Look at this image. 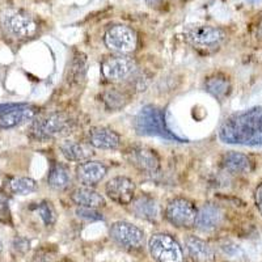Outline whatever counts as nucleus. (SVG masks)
<instances>
[{"label":"nucleus","instance_id":"nucleus-19","mask_svg":"<svg viewBox=\"0 0 262 262\" xmlns=\"http://www.w3.org/2000/svg\"><path fill=\"white\" fill-rule=\"evenodd\" d=\"M186 250L194 262H214L215 252L205 240L196 236H188L185 240Z\"/></svg>","mask_w":262,"mask_h":262},{"label":"nucleus","instance_id":"nucleus-1","mask_svg":"<svg viewBox=\"0 0 262 262\" xmlns=\"http://www.w3.org/2000/svg\"><path fill=\"white\" fill-rule=\"evenodd\" d=\"M219 139L226 144L245 147L262 146V106L229 116L219 127Z\"/></svg>","mask_w":262,"mask_h":262},{"label":"nucleus","instance_id":"nucleus-23","mask_svg":"<svg viewBox=\"0 0 262 262\" xmlns=\"http://www.w3.org/2000/svg\"><path fill=\"white\" fill-rule=\"evenodd\" d=\"M205 88L215 98L223 100L231 92V83H229L227 76L222 74H216L214 76L207 78V80L205 81Z\"/></svg>","mask_w":262,"mask_h":262},{"label":"nucleus","instance_id":"nucleus-31","mask_svg":"<svg viewBox=\"0 0 262 262\" xmlns=\"http://www.w3.org/2000/svg\"><path fill=\"white\" fill-rule=\"evenodd\" d=\"M25 102H8V104H0V114L8 113V112H12L15 109L24 106Z\"/></svg>","mask_w":262,"mask_h":262},{"label":"nucleus","instance_id":"nucleus-36","mask_svg":"<svg viewBox=\"0 0 262 262\" xmlns=\"http://www.w3.org/2000/svg\"><path fill=\"white\" fill-rule=\"evenodd\" d=\"M248 2H249V3H258V2H261V0H248Z\"/></svg>","mask_w":262,"mask_h":262},{"label":"nucleus","instance_id":"nucleus-37","mask_svg":"<svg viewBox=\"0 0 262 262\" xmlns=\"http://www.w3.org/2000/svg\"><path fill=\"white\" fill-rule=\"evenodd\" d=\"M2 249H3V245H2V242H0V252H2Z\"/></svg>","mask_w":262,"mask_h":262},{"label":"nucleus","instance_id":"nucleus-27","mask_svg":"<svg viewBox=\"0 0 262 262\" xmlns=\"http://www.w3.org/2000/svg\"><path fill=\"white\" fill-rule=\"evenodd\" d=\"M34 211L38 214L39 219L43 222V224L48 227L54 226L55 222H57V211L54 209L53 203L50 201H41L39 203H37V206L34 207Z\"/></svg>","mask_w":262,"mask_h":262},{"label":"nucleus","instance_id":"nucleus-4","mask_svg":"<svg viewBox=\"0 0 262 262\" xmlns=\"http://www.w3.org/2000/svg\"><path fill=\"white\" fill-rule=\"evenodd\" d=\"M184 34L189 45L202 51L216 50L226 39L224 30L211 25H191L185 29Z\"/></svg>","mask_w":262,"mask_h":262},{"label":"nucleus","instance_id":"nucleus-24","mask_svg":"<svg viewBox=\"0 0 262 262\" xmlns=\"http://www.w3.org/2000/svg\"><path fill=\"white\" fill-rule=\"evenodd\" d=\"M86 67H88V62L84 54L79 53L76 54L72 59L71 66H70L69 75H67V81L71 85H79L85 80L86 75Z\"/></svg>","mask_w":262,"mask_h":262},{"label":"nucleus","instance_id":"nucleus-8","mask_svg":"<svg viewBox=\"0 0 262 262\" xmlns=\"http://www.w3.org/2000/svg\"><path fill=\"white\" fill-rule=\"evenodd\" d=\"M104 42L109 50L126 55L137 49V34L126 25H114L106 30Z\"/></svg>","mask_w":262,"mask_h":262},{"label":"nucleus","instance_id":"nucleus-30","mask_svg":"<svg viewBox=\"0 0 262 262\" xmlns=\"http://www.w3.org/2000/svg\"><path fill=\"white\" fill-rule=\"evenodd\" d=\"M254 203H256L259 214L262 215V180L254 189Z\"/></svg>","mask_w":262,"mask_h":262},{"label":"nucleus","instance_id":"nucleus-28","mask_svg":"<svg viewBox=\"0 0 262 262\" xmlns=\"http://www.w3.org/2000/svg\"><path fill=\"white\" fill-rule=\"evenodd\" d=\"M0 223L12 226V214L9 209V200L4 193H0Z\"/></svg>","mask_w":262,"mask_h":262},{"label":"nucleus","instance_id":"nucleus-29","mask_svg":"<svg viewBox=\"0 0 262 262\" xmlns=\"http://www.w3.org/2000/svg\"><path fill=\"white\" fill-rule=\"evenodd\" d=\"M76 216L83 219V221L88 222H97L102 221L104 216H102L101 212H98L97 209H90V207H78L76 211H75Z\"/></svg>","mask_w":262,"mask_h":262},{"label":"nucleus","instance_id":"nucleus-3","mask_svg":"<svg viewBox=\"0 0 262 262\" xmlns=\"http://www.w3.org/2000/svg\"><path fill=\"white\" fill-rule=\"evenodd\" d=\"M75 127V119L63 112H53L33 119L29 134L33 139L45 140L55 139L70 134Z\"/></svg>","mask_w":262,"mask_h":262},{"label":"nucleus","instance_id":"nucleus-12","mask_svg":"<svg viewBox=\"0 0 262 262\" xmlns=\"http://www.w3.org/2000/svg\"><path fill=\"white\" fill-rule=\"evenodd\" d=\"M135 184L133 180L125 176H117L109 180L105 186L107 198L121 206H127L135 198Z\"/></svg>","mask_w":262,"mask_h":262},{"label":"nucleus","instance_id":"nucleus-17","mask_svg":"<svg viewBox=\"0 0 262 262\" xmlns=\"http://www.w3.org/2000/svg\"><path fill=\"white\" fill-rule=\"evenodd\" d=\"M130 205L135 216L148 222H156L159 219L160 209H159L155 198L149 194H140V195L135 196Z\"/></svg>","mask_w":262,"mask_h":262},{"label":"nucleus","instance_id":"nucleus-9","mask_svg":"<svg viewBox=\"0 0 262 262\" xmlns=\"http://www.w3.org/2000/svg\"><path fill=\"white\" fill-rule=\"evenodd\" d=\"M109 235L117 244L128 249H140L144 244L143 231L128 222L119 221L112 224Z\"/></svg>","mask_w":262,"mask_h":262},{"label":"nucleus","instance_id":"nucleus-21","mask_svg":"<svg viewBox=\"0 0 262 262\" xmlns=\"http://www.w3.org/2000/svg\"><path fill=\"white\" fill-rule=\"evenodd\" d=\"M60 152L69 161H85L90 160L93 155V151L88 144L74 142V140H66L60 144Z\"/></svg>","mask_w":262,"mask_h":262},{"label":"nucleus","instance_id":"nucleus-20","mask_svg":"<svg viewBox=\"0 0 262 262\" xmlns=\"http://www.w3.org/2000/svg\"><path fill=\"white\" fill-rule=\"evenodd\" d=\"M72 202L78 207H90V209H98L106 205L105 198L100 193L91 189L90 186H81L75 189L70 195Z\"/></svg>","mask_w":262,"mask_h":262},{"label":"nucleus","instance_id":"nucleus-22","mask_svg":"<svg viewBox=\"0 0 262 262\" xmlns=\"http://www.w3.org/2000/svg\"><path fill=\"white\" fill-rule=\"evenodd\" d=\"M48 184L55 190H64L71 184L70 169L64 164L53 163L48 173Z\"/></svg>","mask_w":262,"mask_h":262},{"label":"nucleus","instance_id":"nucleus-10","mask_svg":"<svg viewBox=\"0 0 262 262\" xmlns=\"http://www.w3.org/2000/svg\"><path fill=\"white\" fill-rule=\"evenodd\" d=\"M135 71H137L135 60L123 55L107 57L101 63L102 76L112 83L127 80Z\"/></svg>","mask_w":262,"mask_h":262},{"label":"nucleus","instance_id":"nucleus-18","mask_svg":"<svg viewBox=\"0 0 262 262\" xmlns=\"http://www.w3.org/2000/svg\"><path fill=\"white\" fill-rule=\"evenodd\" d=\"M222 168L232 174H245L252 170V161L245 154L229 151L222 156Z\"/></svg>","mask_w":262,"mask_h":262},{"label":"nucleus","instance_id":"nucleus-35","mask_svg":"<svg viewBox=\"0 0 262 262\" xmlns=\"http://www.w3.org/2000/svg\"><path fill=\"white\" fill-rule=\"evenodd\" d=\"M258 37H261L262 38V18H261V23H259L258 25Z\"/></svg>","mask_w":262,"mask_h":262},{"label":"nucleus","instance_id":"nucleus-14","mask_svg":"<svg viewBox=\"0 0 262 262\" xmlns=\"http://www.w3.org/2000/svg\"><path fill=\"white\" fill-rule=\"evenodd\" d=\"M107 167L101 161L85 160L76 167V177L84 186H95L106 176Z\"/></svg>","mask_w":262,"mask_h":262},{"label":"nucleus","instance_id":"nucleus-5","mask_svg":"<svg viewBox=\"0 0 262 262\" xmlns=\"http://www.w3.org/2000/svg\"><path fill=\"white\" fill-rule=\"evenodd\" d=\"M149 253L158 262H184V250L168 233H155L148 242Z\"/></svg>","mask_w":262,"mask_h":262},{"label":"nucleus","instance_id":"nucleus-34","mask_svg":"<svg viewBox=\"0 0 262 262\" xmlns=\"http://www.w3.org/2000/svg\"><path fill=\"white\" fill-rule=\"evenodd\" d=\"M164 0H146V3L148 4L149 7H158L163 3Z\"/></svg>","mask_w":262,"mask_h":262},{"label":"nucleus","instance_id":"nucleus-33","mask_svg":"<svg viewBox=\"0 0 262 262\" xmlns=\"http://www.w3.org/2000/svg\"><path fill=\"white\" fill-rule=\"evenodd\" d=\"M51 258V253L48 250H41V252H37V254L34 256V261L36 262H49Z\"/></svg>","mask_w":262,"mask_h":262},{"label":"nucleus","instance_id":"nucleus-15","mask_svg":"<svg viewBox=\"0 0 262 262\" xmlns=\"http://www.w3.org/2000/svg\"><path fill=\"white\" fill-rule=\"evenodd\" d=\"M222 221H223V212L221 207L214 203H205L196 210L194 226L202 232H211L221 226Z\"/></svg>","mask_w":262,"mask_h":262},{"label":"nucleus","instance_id":"nucleus-25","mask_svg":"<svg viewBox=\"0 0 262 262\" xmlns=\"http://www.w3.org/2000/svg\"><path fill=\"white\" fill-rule=\"evenodd\" d=\"M130 96L126 93V91L118 90V88H109L102 93V102L105 107L111 112L121 111L128 102Z\"/></svg>","mask_w":262,"mask_h":262},{"label":"nucleus","instance_id":"nucleus-32","mask_svg":"<svg viewBox=\"0 0 262 262\" xmlns=\"http://www.w3.org/2000/svg\"><path fill=\"white\" fill-rule=\"evenodd\" d=\"M29 240H27V238L24 237H18L15 240V248L17 250H20V252H23V253H25L28 249H29Z\"/></svg>","mask_w":262,"mask_h":262},{"label":"nucleus","instance_id":"nucleus-13","mask_svg":"<svg viewBox=\"0 0 262 262\" xmlns=\"http://www.w3.org/2000/svg\"><path fill=\"white\" fill-rule=\"evenodd\" d=\"M88 144L93 148L104 149V151H116L121 146V135L111 127L105 126H95L88 130Z\"/></svg>","mask_w":262,"mask_h":262},{"label":"nucleus","instance_id":"nucleus-11","mask_svg":"<svg viewBox=\"0 0 262 262\" xmlns=\"http://www.w3.org/2000/svg\"><path fill=\"white\" fill-rule=\"evenodd\" d=\"M126 159L133 167L147 174H156L160 170V158L155 149L146 146H131L126 149Z\"/></svg>","mask_w":262,"mask_h":262},{"label":"nucleus","instance_id":"nucleus-6","mask_svg":"<svg viewBox=\"0 0 262 262\" xmlns=\"http://www.w3.org/2000/svg\"><path fill=\"white\" fill-rule=\"evenodd\" d=\"M3 28L15 39L32 38L38 32V23L33 16L21 11L7 13L3 17Z\"/></svg>","mask_w":262,"mask_h":262},{"label":"nucleus","instance_id":"nucleus-7","mask_svg":"<svg viewBox=\"0 0 262 262\" xmlns=\"http://www.w3.org/2000/svg\"><path fill=\"white\" fill-rule=\"evenodd\" d=\"M196 207L188 198H173L165 209V219L179 228H191L195 224Z\"/></svg>","mask_w":262,"mask_h":262},{"label":"nucleus","instance_id":"nucleus-16","mask_svg":"<svg viewBox=\"0 0 262 262\" xmlns=\"http://www.w3.org/2000/svg\"><path fill=\"white\" fill-rule=\"evenodd\" d=\"M37 112H38L37 107L32 106L29 104H25L24 106L15 109V111L0 114V128L2 130H9V128L24 125V123L36 118Z\"/></svg>","mask_w":262,"mask_h":262},{"label":"nucleus","instance_id":"nucleus-26","mask_svg":"<svg viewBox=\"0 0 262 262\" xmlns=\"http://www.w3.org/2000/svg\"><path fill=\"white\" fill-rule=\"evenodd\" d=\"M8 186L9 190L17 195H28L37 190V182L30 177H13Z\"/></svg>","mask_w":262,"mask_h":262},{"label":"nucleus","instance_id":"nucleus-2","mask_svg":"<svg viewBox=\"0 0 262 262\" xmlns=\"http://www.w3.org/2000/svg\"><path fill=\"white\" fill-rule=\"evenodd\" d=\"M134 128L138 135L142 137H159L170 142H185L176 135L165 122V113L155 105H146L135 116Z\"/></svg>","mask_w":262,"mask_h":262}]
</instances>
